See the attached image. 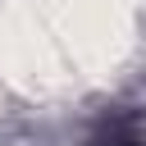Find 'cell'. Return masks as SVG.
Masks as SVG:
<instances>
[{
    "label": "cell",
    "mask_w": 146,
    "mask_h": 146,
    "mask_svg": "<svg viewBox=\"0 0 146 146\" xmlns=\"http://www.w3.org/2000/svg\"><path fill=\"white\" fill-rule=\"evenodd\" d=\"M91 146H146V137H141L132 114H110V119H100Z\"/></svg>",
    "instance_id": "6da1fadb"
}]
</instances>
